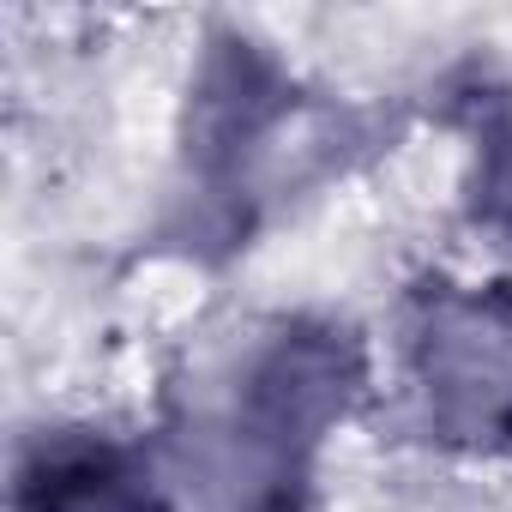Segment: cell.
<instances>
[{"label":"cell","instance_id":"3957f363","mask_svg":"<svg viewBox=\"0 0 512 512\" xmlns=\"http://www.w3.org/2000/svg\"><path fill=\"white\" fill-rule=\"evenodd\" d=\"M19 512H169L151 464L109 434H49L19 464Z\"/></svg>","mask_w":512,"mask_h":512},{"label":"cell","instance_id":"7a4b0ae2","mask_svg":"<svg viewBox=\"0 0 512 512\" xmlns=\"http://www.w3.org/2000/svg\"><path fill=\"white\" fill-rule=\"evenodd\" d=\"M416 380L434 416L458 434H512V308L494 296L428 302L416 338Z\"/></svg>","mask_w":512,"mask_h":512},{"label":"cell","instance_id":"277c9868","mask_svg":"<svg viewBox=\"0 0 512 512\" xmlns=\"http://www.w3.org/2000/svg\"><path fill=\"white\" fill-rule=\"evenodd\" d=\"M470 133H476L470 211L476 223L512 235V91L506 85H488L470 97Z\"/></svg>","mask_w":512,"mask_h":512},{"label":"cell","instance_id":"6da1fadb","mask_svg":"<svg viewBox=\"0 0 512 512\" xmlns=\"http://www.w3.org/2000/svg\"><path fill=\"white\" fill-rule=\"evenodd\" d=\"M356 386H362L356 344L338 326L296 320L260 350L235 410V446L260 470L253 512H296L308 458L326 440V428L350 410Z\"/></svg>","mask_w":512,"mask_h":512}]
</instances>
